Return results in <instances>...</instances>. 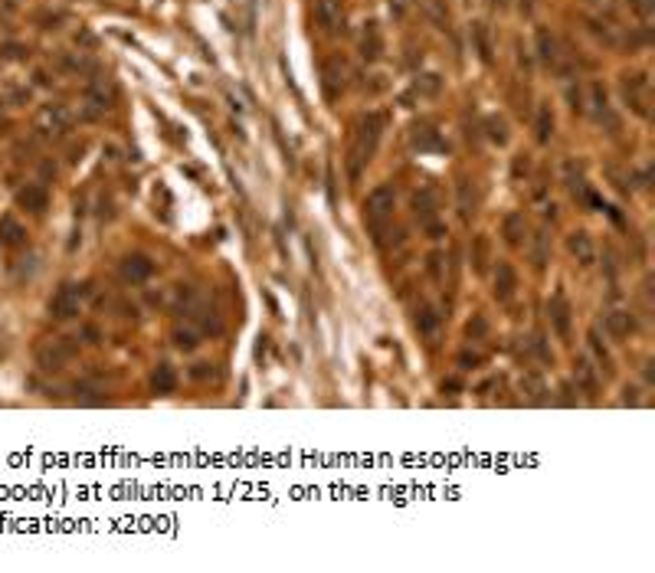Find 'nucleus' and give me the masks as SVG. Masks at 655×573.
Masks as SVG:
<instances>
[{
	"mask_svg": "<svg viewBox=\"0 0 655 573\" xmlns=\"http://www.w3.org/2000/svg\"><path fill=\"white\" fill-rule=\"evenodd\" d=\"M629 3L636 7V14H639V17H652V10H655L652 0H629Z\"/></svg>",
	"mask_w": 655,
	"mask_h": 573,
	"instance_id": "nucleus-41",
	"label": "nucleus"
},
{
	"mask_svg": "<svg viewBox=\"0 0 655 573\" xmlns=\"http://www.w3.org/2000/svg\"><path fill=\"white\" fill-rule=\"evenodd\" d=\"M118 272H122L125 282L141 285L144 279H151V272H154V262H151L144 252H128V256L118 262Z\"/></svg>",
	"mask_w": 655,
	"mask_h": 573,
	"instance_id": "nucleus-6",
	"label": "nucleus"
},
{
	"mask_svg": "<svg viewBox=\"0 0 655 573\" xmlns=\"http://www.w3.org/2000/svg\"><path fill=\"white\" fill-rule=\"evenodd\" d=\"M632 327H636V321H632V314L623 312V308L606 314V334H610V338H616V341L629 338V334H632Z\"/></svg>",
	"mask_w": 655,
	"mask_h": 573,
	"instance_id": "nucleus-18",
	"label": "nucleus"
},
{
	"mask_svg": "<svg viewBox=\"0 0 655 573\" xmlns=\"http://www.w3.org/2000/svg\"><path fill=\"white\" fill-rule=\"evenodd\" d=\"M472 269L478 275L488 272V236H475V246H472Z\"/></svg>",
	"mask_w": 655,
	"mask_h": 573,
	"instance_id": "nucleus-31",
	"label": "nucleus"
},
{
	"mask_svg": "<svg viewBox=\"0 0 655 573\" xmlns=\"http://www.w3.org/2000/svg\"><path fill=\"white\" fill-rule=\"evenodd\" d=\"M0 53L7 56V59H20V56L27 53V50H23V46H17V43H10V46H3V50H0Z\"/></svg>",
	"mask_w": 655,
	"mask_h": 573,
	"instance_id": "nucleus-42",
	"label": "nucleus"
},
{
	"mask_svg": "<svg viewBox=\"0 0 655 573\" xmlns=\"http://www.w3.org/2000/svg\"><path fill=\"white\" fill-rule=\"evenodd\" d=\"M383 128H387V115H380V111H370V115H364V118H361V125H357V135H354V148H351V161H347V167H351V177H357V174H361V167L374 158V151H377V141H380Z\"/></svg>",
	"mask_w": 655,
	"mask_h": 573,
	"instance_id": "nucleus-1",
	"label": "nucleus"
},
{
	"mask_svg": "<svg viewBox=\"0 0 655 573\" xmlns=\"http://www.w3.org/2000/svg\"><path fill=\"white\" fill-rule=\"evenodd\" d=\"M76 351H79L76 338H56V341L40 344V351H36V360H40L43 370H63L69 360L76 357Z\"/></svg>",
	"mask_w": 655,
	"mask_h": 573,
	"instance_id": "nucleus-3",
	"label": "nucleus"
},
{
	"mask_svg": "<svg viewBox=\"0 0 655 573\" xmlns=\"http://www.w3.org/2000/svg\"><path fill=\"white\" fill-rule=\"evenodd\" d=\"M485 135H488V141L491 144H508V122L502 118V115H488L485 118Z\"/></svg>",
	"mask_w": 655,
	"mask_h": 573,
	"instance_id": "nucleus-27",
	"label": "nucleus"
},
{
	"mask_svg": "<svg viewBox=\"0 0 655 573\" xmlns=\"http://www.w3.org/2000/svg\"><path fill=\"white\" fill-rule=\"evenodd\" d=\"M442 390H462V383H459V380H446V383H442Z\"/></svg>",
	"mask_w": 655,
	"mask_h": 573,
	"instance_id": "nucleus-48",
	"label": "nucleus"
},
{
	"mask_svg": "<svg viewBox=\"0 0 655 573\" xmlns=\"http://www.w3.org/2000/svg\"><path fill=\"white\" fill-rule=\"evenodd\" d=\"M518 7H521V14H524V17H531V10H534V0H521Z\"/></svg>",
	"mask_w": 655,
	"mask_h": 573,
	"instance_id": "nucleus-47",
	"label": "nucleus"
},
{
	"mask_svg": "<svg viewBox=\"0 0 655 573\" xmlns=\"http://www.w3.org/2000/svg\"><path fill=\"white\" fill-rule=\"evenodd\" d=\"M442 92V76H436V72H423L420 79L413 82V96L420 98H433Z\"/></svg>",
	"mask_w": 655,
	"mask_h": 573,
	"instance_id": "nucleus-24",
	"label": "nucleus"
},
{
	"mask_svg": "<svg viewBox=\"0 0 655 573\" xmlns=\"http://www.w3.org/2000/svg\"><path fill=\"white\" fill-rule=\"evenodd\" d=\"M436 206H439V200H436V191H433V187H423V191L413 193V213L420 217L423 226L436 219Z\"/></svg>",
	"mask_w": 655,
	"mask_h": 573,
	"instance_id": "nucleus-13",
	"label": "nucleus"
},
{
	"mask_svg": "<svg viewBox=\"0 0 655 573\" xmlns=\"http://www.w3.org/2000/svg\"><path fill=\"white\" fill-rule=\"evenodd\" d=\"M439 325H442V314H439L433 305H420V308H416V327H420V334H433Z\"/></svg>",
	"mask_w": 655,
	"mask_h": 573,
	"instance_id": "nucleus-25",
	"label": "nucleus"
},
{
	"mask_svg": "<svg viewBox=\"0 0 655 573\" xmlns=\"http://www.w3.org/2000/svg\"><path fill=\"white\" fill-rule=\"evenodd\" d=\"M171 338H174V347H178V351H193V347H197V334L187 331V327H178Z\"/></svg>",
	"mask_w": 655,
	"mask_h": 573,
	"instance_id": "nucleus-34",
	"label": "nucleus"
},
{
	"mask_svg": "<svg viewBox=\"0 0 655 573\" xmlns=\"http://www.w3.org/2000/svg\"><path fill=\"white\" fill-rule=\"evenodd\" d=\"M459 213H462V219L469 223V219L475 217V191H472V180H459Z\"/></svg>",
	"mask_w": 655,
	"mask_h": 573,
	"instance_id": "nucleus-26",
	"label": "nucleus"
},
{
	"mask_svg": "<svg viewBox=\"0 0 655 573\" xmlns=\"http://www.w3.org/2000/svg\"><path fill=\"white\" fill-rule=\"evenodd\" d=\"M151 387H154V393H174V387H178L174 367L171 364H158L154 374H151Z\"/></svg>",
	"mask_w": 655,
	"mask_h": 573,
	"instance_id": "nucleus-19",
	"label": "nucleus"
},
{
	"mask_svg": "<svg viewBox=\"0 0 655 573\" xmlns=\"http://www.w3.org/2000/svg\"><path fill=\"white\" fill-rule=\"evenodd\" d=\"M528 167H531V161H528V158L521 154L518 161H515V177H521V174H528Z\"/></svg>",
	"mask_w": 655,
	"mask_h": 573,
	"instance_id": "nucleus-44",
	"label": "nucleus"
},
{
	"mask_svg": "<svg viewBox=\"0 0 655 573\" xmlns=\"http://www.w3.org/2000/svg\"><path fill=\"white\" fill-rule=\"evenodd\" d=\"M573 374H577V383H580V390L583 393H597V374H593V364H590L587 357H577V364H573Z\"/></svg>",
	"mask_w": 655,
	"mask_h": 573,
	"instance_id": "nucleus-22",
	"label": "nucleus"
},
{
	"mask_svg": "<svg viewBox=\"0 0 655 573\" xmlns=\"http://www.w3.org/2000/svg\"><path fill=\"white\" fill-rule=\"evenodd\" d=\"M567 249H570V256L580 266H593V259H597V252H593V239H590L583 230H577L567 236Z\"/></svg>",
	"mask_w": 655,
	"mask_h": 573,
	"instance_id": "nucleus-11",
	"label": "nucleus"
},
{
	"mask_svg": "<svg viewBox=\"0 0 655 573\" xmlns=\"http://www.w3.org/2000/svg\"><path fill=\"white\" fill-rule=\"evenodd\" d=\"M521 390L528 393V400H531V403H544V400H547V387H544V380H541L537 374H528V377L521 380Z\"/></svg>",
	"mask_w": 655,
	"mask_h": 573,
	"instance_id": "nucleus-32",
	"label": "nucleus"
},
{
	"mask_svg": "<svg viewBox=\"0 0 655 573\" xmlns=\"http://www.w3.org/2000/svg\"><path fill=\"white\" fill-rule=\"evenodd\" d=\"M534 347H537L541 360H550V351H547V344H544V334H537V338H534Z\"/></svg>",
	"mask_w": 655,
	"mask_h": 573,
	"instance_id": "nucleus-43",
	"label": "nucleus"
},
{
	"mask_svg": "<svg viewBox=\"0 0 655 573\" xmlns=\"http://www.w3.org/2000/svg\"><path fill=\"white\" fill-rule=\"evenodd\" d=\"M191 377H193V380H206V377H213V364H193Z\"/></svg>",
	"mask_w": 655,
	"mask_h": 573,
	"instance_id": "nucleus-39",
	"label": "nucleus"
},
{
	"mask_svg": "<svg viewBox=\"0 0 655 573\" xmlns=\"http://www.w3.org/2000/svg\"><path fill=\"white\" fill-rule=\"evenodd\" d=\"M524 233H528V223H524V217H521V213H508L505 223H502V236H505V243H508V246H521Z\"/></svg>",
	"mask_w": 655,
	"mask_h": 573,
	"instance_id": "nucleus-20",
	"label": "nucleus"
},
{
	"mask_svg": "<svg viewBox=\"0 0 655 573\" xmlns=\"http://www.w3.org/2000/svg\"><path fill=\"white\" fill-rule=\"evenodd\" d=\"M515 288H518V272L511 269V262H498L495 266V299L511 301L515 299Z\"/></svg>",
	"mask_w": 655,
	"mask_h": 573,
	"instance_id": "nucleus-8",
	"label": "nucleus"
},
{
	"mask_svg": "<svg viewBox=\"0 0 655 573\" xmlns=\"http://www.w3.org/2000/svg\"><path fill=\"white\" fill-rule=\"evenodd\" d=\"M69 125H72V115H69L66 105H56V102H50V105H40V111H36V131H40L43 138L66 135Z\"/></svg>",
	"mask_w": 655,
	"mask_h": 573,
	"instance_id": "nucleus-4",
	"label": "nucleus"
},
{
	"mask_svg": "<svg viewBox=\"0 0 655 573\" xmlns=\"http://www.w3.org/2000/svg\"><path fill=\"white\" fill-rule=\"evenodd\" d=\"M590 347H593V354H597V360H600L603 367H606V370L613 367V360H610V351H606V344H603L600 331H590Z\"/></svg>",
	"mask_w": 655,
	"mask_h": 573,
	"instance_id": "nucleus-33",
	"label": "nucleus"
},
{
	"mask_svg": "<svg viewBox=\"0 0 655 573\" xmlns=\"http://www.w3.org/2000/svg\"><path fill=\"white\" fill-rule=\"evenodd\" d=\"M85 338H89V344H96V338H98V331H96V327H85Z\"/></svg>",
	"mask_w": 655,
	"mask_h": 573,
	"instance_id": "nucleus-49",
	"label": "nucleus"
},
{
	"mask_svg": "<svg viewBox=\"0 0 655 573\" xmlns=\"http://www.w3.org/2000/svg\"><path fill=\"white\" fill-rule=\"evenodd\" d=\"M472 40H475L478 59H482V63H491V36H488V27H485V23H472Z\"/></svg>",
	"mask_w": 655,
	"mask_h": 573,
	"instance_id": "nucleus-29",
	"label": "nucleus"
},
{
	"mask_svg": "<svg viewBox=\"0 0 655 573\" xmlns=\"http://www.w3.org/2000/svg\"><path fill=\"white\" fill-rule=\"evenodd\" d=\"M623 96L636 115H642V118L649 115V109H645V76H623Z\"/></svg>",
	"mask_w": 655,
	"mask_h": 573,
	"instance_id": "nucleus-9",
	"label": "nucleus"
},
{
	"mask_svg": "<svg viewBox=\"0 0 655 573\" xmlns=\"http://www.w3.org/2000/svg\"><path fill=\"white\" fill-rule=\"evenodd\" d=\"M593 7H600V10H613L616 0H593Z\"/></svg>",
	"mask_w": 655,
	"mask_h": 573,
	"instance_id": "nucleus-46",
	"label": "nucleus"
},
{
	"mask_svg": "<svg viewBox=\"0 0 655 573\" xmlns=\"http://www.w3.org/2000/svg\"><path fill=\"white\" fill-rule=\"evenodd\" d=\"M383 53V40H380V27L370 20L367 27H364V36H361V56L367 59V63H377Z\"/></svg>",
	"mask_w": 655,
	"mask_h": 573,
	"instance_id": "nucleus-16",
	"label": "nucleus"
},
{
	"mask_svg": "<svg viewBox=\"0 0 655 573\" xmlns=\"http://www.w3.org/2000/svg\"><path fill=\"white\" fill-rule=\"evenodd\" d=\"M0 243H3V246L27 243V230H23L14 217H3V219H0Z\"/></svg>",
	"mask_w": 655,
	"mask_h": 573,
	"instance_id": "nucleus-23",
	"label": "nucleus"
},
{
	"mask_svg": "<svg viewBox=\"0 0 655 573\" xmlns=\"http://www.w3.org/2000/svg\"><path fill=\"white\" fill-rule=\"evenodd\" d=\"M465 334L472 338V341H478V338H485L488 334V321H485V314H475L469 325H465Z\"/></svg>",
	"mask_w": 655,
	"mask_h": 573,
	"instance_id": "nucleus-35",
	"label": "nucleus"
},
{
	"mask_svg": "<svg viewBox=\"0 0 655 573\" xmlns=\"http://www.w3.org/2000/svg\"><path fill=\"white\" fill-rule=\"evenodd\" d=\"M478 364H482V354H475V351H462L459 354V367L462 370H475Z\"/></svg>",
	"mask_w": 655,
	"mask_h": 573,
	"instance_id": "nucleus-37",
	"label": "nucleus"
},
{
	"mask_svg": "<svg viewBox=\"0 0 655 573\" xmlns=\"http://www.w3.org/2000/svg\"><path fill=\"white\" fill-rule=\"evenodd\" d=\"M409 141H413V148L416 151H442L446 148L433 125H416V128L409 131Z\"/></svg>",
	"mask_w": 655,
	"mask_h": 573,
	"instance_id": "nucleus-14",
	"label": "nucleus"
},
{
	"mask_svg": "<svg viewBox=\"0 0 655 573\" xmlns=\"http://www.w3.org/2000/svg\"><path fill=\"white\" fill-rule=\"evenodd\" d=\"M547 314H550V325H554V331H557V338H563V341H570V301H567V295L563 292H554V299H550V305H547Z\"/></svg>",
	"mask_w": 655,
	"mask_h": 573,
	"instance_id": "nucleus-7",
	"label": "nucleus"
},
{
	"mask_svg": "<svg viewBox=\"0 0 655 573\" xmlns=\"http://www.w3.org/2000/svg\"><path fill=\"white\" fill-rule=\"evenodd\" d=\"M79 301H82V288L79 285H63L50 301V314L59 321H69L79 314Z\"/></svg>",
	"mask_w": 655,
	"mask_h": 573,
	"instance_id": "nucleus-5",
	"label": "nucleus"
},
{
	"mask_svg": "<svg viewBox=\"0 0 655 573\" xmlns=\"http://www.w3.org/2000/svg\"><path fill=\"white\" fill-rule=\"evenodd\" d=\"M429 14H433V20L439 23V30L449 27V10L442 7V0H433V3H429Z\"/></svg>",
	"mask_w": 655,
	"mask_h": 573,
	"instance_id": "nucleus-36",
	"label": "nucleus"
},
{
	"mask_svg": "<svg viewBox=\"0 0 655 573\" xmlns=\"http://www.w3.org/2000/svg\"><path fill=\"white\" fill-rule=\"evenodd\" d=\"M17 204H20V210H27V213H43V210L50 206V193H46V187H40V184H27L23 191L17 193Z\"/></svg>",
	"mask_w": 655,
	"mask_h": 573,
	"instance_id": "nucleus-10",
	"label": "nucleus"
},
{
	"mask_svg": "<svg viewBox=\"0 0 655 573\" xmlns=\"http://www.w3.org/2000/svg\"><path fill=\"white\" fill-rule=\"evenodd\" d=\"M531 259H534V269H537V272H541V269H547V259H550V236H547L544 230L534 236Z\"/></svg>",
	"mask_w": 655,
	"mask_h": 573,
	"instance_id": "nucleus-28",
	"label": "nucleus"
},
{
	"mask_svg": "<svg viewBox=\"0 0 655 573\" xmlns=\"http://www.w3.org/2000/svg\"><path fill=\"white\" fill-rule=\"evenodd\" d=\"M429 275L442 279V252H429Z\"/></svg>",
	"mask_w": 655,
	"mask_h": 573,
	"instance_id": "nucleus-38",
	"label": "nucleus"
},
{
	"mask_svg": "<svg viewBox=\"0 0 655 573\" xmlns=\"http://www.w3.org/2000/svg\"><path fill=\"white\" fill-rule=\"evenodd\" d=\"M394 204H396V191L390 184H380V187H374V191L367 193V200H364V219L370 223L374 233L383 230V223L394 213Z\"/></svg>",
	"mask_w": 655,
	"mask_h": 573,
	"instance_id": "nucleus-2",
	"label": "nucleus"
},
{
	"mask_svg": "<svg viewBox=\"0 0 655 573\" xmlns=\"http://www.w3.org/2000/svg\"><path fill=\"white\" fill-rule=\"evenodd\" d=\"M314 17H318L321 30L334 33V30L341 27V0H318V7H314Z\"/></svg>",
	"mask_w": 655,
	"mask_h": 573,
	"instance_id": "nucleus-15",
	"label": "nucleus"
},
{
	"mask_svg": "<svg viewBox=\"0 0 655 573\" xmlns=\"http://www.w3.org/2000/svg\"><path fill=\"white\" fill-rule=\"evenodd\" d=\"M567 102H570V109H573V111H583V98H580V89L567 85Z\"/></svg>",
	"mask_w": 655,
	"mask_h": 573,
	"instance_id": "nucleus-40",
	"label": "nucleus"
},
{
	"mask_svg": "<svg viewBox=\"0 0 655 573\" xmlns=\"http://www.w3.org/2000/svg\"><path fill=\"white\" fill-rule=\"evenodd\" d=\"M111 109V96L102 85H89L85 89V118H98L102 111Z\"/></svg>",
	"mask_w": 655,
	"mask_h": 573,
	"instance_id": "nucleus-17",
	"label": "nucleus"
},
{
	"mask_svg": "<svg viewBox=\"0 0 655 573\" xmlns=\"http://www.w3.org/2000/svg\"><path fill=\"white\" fill-rule=\"evenodd\" d=\"M390 10H394V17H403V10H407V0H390Z\"/></svg>",
	"mask_w": 655,
	"mask_h": 573,
	"instance_id": "nucleus-45",
	"label": "nucleus"
},
{
	"mask_svg": "<svg viewBox=\"0 0 655 573\" xmlns=\"http://www.w3.org/2000/svg\"><path fill=\"white\" fill-rule=\"evenodd\" d=\"M534 131H537V141H541V144H547V141L554 138V115H550V109H547V105H541V109H537Z\"/></svg>",
	"mask_w": 655,
	"mask_h": 573,
	"instance_id": "nucleus-30",
	"label": "nucleus"
},
{
	"mask_svg": "<svg viewBox=\"0 0 655 573\" xmlns=\"http://www.w3.org/2000/svg\"><path fill=\"white\" fill-rule=\"evenodd\" d=\"M537 56H541V63H547V66H557V40H554V33L550 30H537Z\"/></svg>",
	"mask_w": 655,
	"mask_h": 573,
	"instance_id": "nucleus-21",
	"label": "nucleus"
},
{
	"mask_svg": "<svg viewBox=\"0 0 655 573\" xmlns=\"http://www.w3.org/2000/svg\"><path fill=\"white\" fill-rule=\"evenodd\" d=\"M321 76H325V96H328V102H334V98L341 96V89H344V63H341V59H328L325 69H321Z\"/></svg>",
	"mask_w": 655,
	"mask_h": 573,
	"instance_id": "nucleus-12",
	"label": "nucleus"
}]
</instances>
